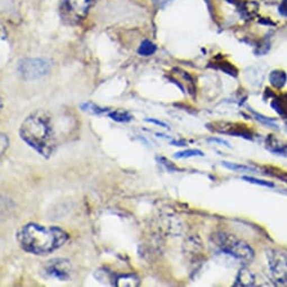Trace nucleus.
<instances>
[{
    "instance_id": "nucleus-1",
    "label": "nucleus",
    "mask_w": 287,
    "mask_h": 287,
    "mask_svg": "<svg viewBox=\"0 0 287 287\" xmlns=\"http://www.w3.org/2000/svg\"><path fill=\"white\" fill-rule=\"evenodd\" d=\"M19 135L25 143L45 158L51 157L57 148L52 118L48 112L36 110L24 120Z\"/></svg>"
},
{
    "instance_id": "nucleus-2",
    "label": "nucleus",
    "mask_w": 287,
    "mask_h": 287,
    "mask_svg": "<svg viewBox=\"0 0 287 287\" xmlns=\"http://www.w3.org/2000/svg\"><path fill=\"white\" fill-rule=\"evenodd\" d=\"M17 239L22 248L27 253L48 255L67 242L69 235L57 226L28 223L18 231Z\"/></svg>"
},
{
    "instance_id": "nucleus-3",
    "label": "nucleus",
    "mask_w": 287,
    "mask_h": 287,
    "mask_svg": "<svg viewBox=\"0 0 287 287\" xmlns=\"http://www.w3.org/2000/svg\"><path fill=\"white\" fill-rule=\"evenodd\" d=\"M216 245L223 254L233 257L243 264L253 261L255 253L251 247L244 241L235 238L234 235L221 233L216 236Z\"/></svg>"
},
{
    "instance_id": "nucleus-4",
    "label": "nucleus",
    "mask_w": 287,
    "mask_h": 287,
    "mask_svg": "<svg viewBox=\"0 0 287 287\" xmlns=\"http://www.w3.org/2000/svg\"><path fill=\"white\" fill-rule=\"evenodd\" d=\"M271 279L277 286H287V253L280 249L267 251Z\"/></svg>"
},
{
    "instance_id": "nucleus-5",
    "label": "nucleus",
    "mask_w": 287,
    "mask_h": 287,
    "mask_svg": "<svg viewBox=\"0 0 287 287\" xmlns=\"http://www.w3.org/2000/svg\"><path fill=\"white\" fill-rule=\"evenodd\" d=\"M52 62L44 58L24 59L18 64V72L25 80H35L47 75Z\"/></svg>"
},
{
    "instance_id": "nucleus-6",
    "label": "nucleus",
    "mask_w": 287,
    "mask_h": 287,
    "mask_svg": "<svg viewBox=\"0 0 287 287\" xmlns=\"http://www.w3.org/2000/svg\"><path fill=\"white\" fill-rule=\"evenodd\" d=\"M45 274L59 280H68L71 274V264L68 259L55 258L44 265Z\"/></svg>"
},
{
    "instance_id": "nucleus-7",
    "label": "nucleus",
    "mask_w": 287,
    "mask_h": 287,
    "mask_svg": "<svg viewBox=\"0 0 287 287\" xmlns=\"http://www.w3.org/2000/svg\"><path fill=\"white\" fill-rule=\"evenodd\" d=\"M97 0H65L64 6L70 15V18L80 21L87 16L89 9Z\"/></svg>"
},
{
    "instance_id": "nucleus-8",
    "label": "nucleus",
    "mask_w": 287,
    "mask_h": 287,
    "mask_svg": "<svg viewBox=\"0 0 287 287\" xmlns=\"http://www.w3.org/2000/svg\"><path fill=\"white\" fill-rule=\"evenodd\" d=\"M234 286L249 287L256 285V275L248 268H241L235 277Z\"/></svg>"
},
{
    "instance_id": "nucleus-9",
    "label": "nucleus",
    "mask_w": 287,
    "mask_h": 287,
    "mask_svg": "<svg viewBox=\"0 0 287 287\" xmlns=\"http://www.w3.org/2000/svg\"><path fill=\"white\" fill-rule=\"evenodd\" d=\"M266 148L273 153L287 155V143L275 138L274 135H269V137L266 139Z\"/></svg>"
},
{
    "instance_id": "nucleus-10",
    "label": "nucleus",
    "mask_w": 287,
    "mask_h": 287,
    "mask_svg": "<svg viewBox=\"0 0 287 287\" xmlns=\"http://www.w3.org/2000/svg\"><path fill=\"white\" fill-rule=\"evenodd\" d=\"M269 80L270 84L273 85L275 88H281L284 87L287 81V75L284 71H281V70H275V71L270 73Z\"/></svg>"
},
{
    "instance_id": "nucleus-11",
    "label": "nucleus",
    "mask_w": 287,
    "mask_h": 287,
    "mask_svg": "<svg viewBox=\"0 0 287 287\" xmlns=\"http://www.w3.org/2000/svg\"><path fill=\"white\" fill-rule=\"evenodd\" d=\"M81 109L84 112H87L90 114H94V115H100V114H104V113H107L108 109L107 108H104V107H100L98 105H96L95 103L92 102H88V103H84L81 104Z\"/></svg>"
},
{
    "instance_id": "nucleus-12",
    "label": "nucleus",
    "mask_w": 287,
    "mask_h": 287,
    "mask_svg": "<svg viewBox=\"0 0 287 287\" xmlns=\"http://www.w3.org/2000/svg\"><path fill=\"white\" fill-rule=\"evenodd\" d=\"M155 50H157L155 45L152 42L148 41V39H145V41L141 43L138 53L140 55H143V57H149V55H152L155 52Z\"/></svg>"
},
{
    "instance_id": "nucleus-13",
    "label": "nucleus",
    "mask_w": 287,
    "mask_h": 287,
    "mask_svg": "<svg viewBox=\"0 0 287 287\" xmlns=\"http://www.w3.org/2000/svg\"><path fill=\"white\" fill-rule=\"evenodd\" d=\"M117 286H138L139 278L134 275H124L117 278L116 281Z\"/></svg>"
},
{
    "instance_id": "nucleus-14",
    "label": "nucleus",
    "mask_w": 287,
    "mask_h": 287,
    "mask_svg": "<svg viewBox=\"0 0 287 287\" xmlns=\"http://www.w3.org/2000/svg\"><path fill=\"white\" fill-rule=\"evenodd\" d=\"M109 117L114 119V120H116V122H130L131 119H132V116H131V114L128 113V112H125V110H120V109H117V110H114V112H110L109 113Z\"/></svg>"
},
{
    "instance_id": "nucleus-15",
    "label": "nucleus",
    "mask_w": 287,
    "mask_h": 287,
    "mask_svg": "<svg viewBox=\"0 0 287 287\" xmlns=\"http://www.w3.org/2000/svg\"><path fill=\"white\" fill-rule=\"evenodd\" d=\"M204 153L200 150H186L180 151V152L175 153V158L184 159V158H191V157H203Z\"/></svg>"
},
{
    "instance_id": "nucleus-16",
    "label": "nucleus",
    "mask_w": 287,
    "mask_h": 287,
    "mask_svg": "<svg viewBox=\"0 0 287 287\" xmlns=\"http://www.w3.org/2000/svg\"><path fill=\"white\" fill-rule=\"evenodd\" d=\"M258 11V5L256 3H244L242 5V14L247 17H253Z\"/></svg>"
},
{
    "instance_id": "nucleus-17",
    "label": "nucleus",
    "mask_w": 287,
    "mask_h": 287,
    "mask_svg": "<svg viewBox=\"0 0 287 287\" xmlns=\"http://www.w3.org/2000/svg\"><path fill=\"white\" fill-rule=\"evenodd\" d=\"M251 112H253V114H254L255 116L257 117V119L260 120V122L263 123V124H265V125H268V127H270V128L278 130V125H276V124H275V122H274V119H273V118L265 117V116H263V115H261V114H258V113L254 112V110H251Z\"/></svg>"
},
{
    "instance_id": "nucleus-18",
    "label": "nucleus",
    "mask_w": 287,
    "mask_h": 287,
    "mask_svg": "<svg viewBox=\"0 0 287 287\" xmlns=\"http://www.w3.org/2000/svg\"><path fill=\"white\" fill-rule=\"evenodd\" d=\"M224 167L232 169V170H238V171H256V169L248 167V166H243V165H236V163H230V162H222Z\"/></svg>"
},
{
    "instance_id": "nucleus-19",
    "label": "nucleus",
    "mask_w": 287,
    "mask_h": 287,
    "mask_svg": "<svg viewBox=\"0 0 287 287\" xmlns=\"http://www.w3.org/2000/svg\"><path fill=\"white\" fill-rule=\"evenodd\" d=\"M242 179L247 180L248 183L251 184H256V185H261V186H266V187H274V184L273 183H269V181H266V180H260V179H257L254 177H242Z\"/></svg>"
},
{
    "instance_id": "nucleus-20",
    "label": "nucleus",
    "mask_w": 287,
    "mask_h": 287,
    "mask_svg": "<svg viewBox=\"0 0 287 287\" xmlns=\"http://www.w3.org/2000/svg\"><path fill=\"white\" fill-rule=\"evenodd\" d=\"M145 120H147V122H149V123L157 124V125H159V127H162L165 129H169L168 125L166 124V123H163V122H161V120H157V119H153V118H147Z\"/></svg>"
},
{
    "instance_id": "nucleus-21",
    "label": "nucleus",
    "mask_w": 287,
    "mask_h": 287,
    "mask_svg": "<svg viewBox=\"0 0 287 287\" xmlns=\"http://www.w3.org/2000/svg\"><path fill=\"white\" fill-rule=\"evenodd\" d=\"M279 13L283 15V16H287V0H284V2L280 4Z\"/></svg>"
},
{
    "instance_id": "nucleus-22",
    "label": "nucleus",
    "mask_w": 287,
    "mask_h": 287,
    "mask_svg": "<svg viewBox=\"0 0 287 287\" xmlns=\"http://www.w3.org/2000/svg\"><path fill=\"white\" fill-rule=\"evenodd\" d=\"M153 4L155 5V6H158V7H163L165 5H167L168 3H170L171 0H152Z\"/></svg>"
},
{
    "instance_id": "nucleus-23",
    "label": "nucleus",
    "mask_w": 287,
    "mask_h": 287,
    "mask_svg": "<svg viewBox=\"0 0 287 287\" xmlns=\"http://www.w3.org/2000/svg\"><path fill=\"white\" fill-rule=\"evenodd\" d=\"M286 127H287V124H286Z\"/></svg>"
}]
</instances>
